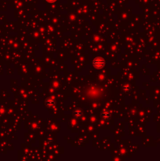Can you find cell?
Listing matches in <instances>:
<instances>
[{
	"instance_id": "1",
	"label": "cell",
	"mask_w": 160,
	"mask_h": 161,
	"mask_svg": "<svg viewBox=\"0 0 160 161\" xmlns=\"http://www.w3.org/2000/svg\"><path fill=\"white\" fill-rule=\"evenodd\" d=\"M104 60L102 59L101 58H97L96 59H94V60L93 61V65H94L95 68L97 69H102L104 66Z\"/></svg>"
},
{
	"instance_id": "2",
	"label": "cell",
	"mask_w": 160,
	"mask_h": 161,
	"mask_svg": "<svg viewBox=\"0 0 160 161\" xmlns=\"http://www.w3.org/2000/svg\"><path fill=\"white\" fill-rule=\"evenodd\" d=\"M47 2H49V3H53V2H55V1H57V0H46Z\"/></svg>"
}]
</instances>
